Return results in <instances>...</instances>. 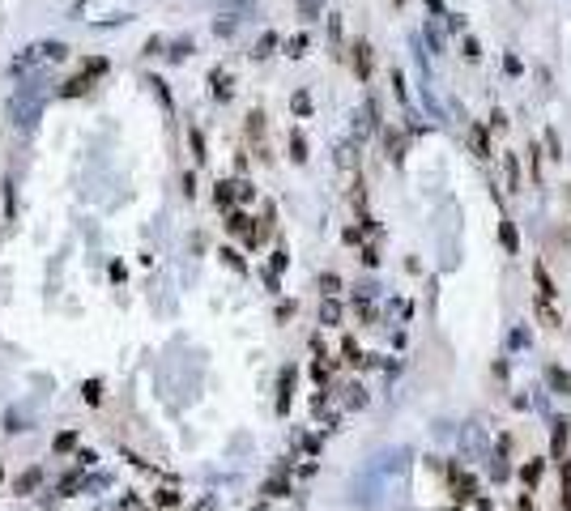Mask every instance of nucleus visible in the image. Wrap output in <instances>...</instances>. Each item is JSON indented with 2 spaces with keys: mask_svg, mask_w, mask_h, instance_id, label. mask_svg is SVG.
<instances>
[{
  "mask_svg": "<svg viewBox=\"0 0 571 511\" xmlns=\"http://www.w3.org/2000/svg\"><path fill=\"white\" fill-rule=\"evenodd\" d=\"M38 478H43L38 469H30V473H21V478H17V495H30V490L38 486Z\"/></svg>",
  "mask_w": 571,
  "mask_h": 511,
  "instance_id": "nucleus-16",
  "label": "nucleus"
},
{
  "mask_svg": "<svg viewBox=\"0 0 571 511\" xmlns=\"http://www.w3.org/2000/svg\"><path fill=\"white\" fill-rule=\"evenodd\" d=\"M213 94L218 98H230V77L226 72H213Z\"/></svg>",
  "mask_w": 571,
  "mask_h": 511,
  "instance_id": "nucleus-18",
  "label": "nucleus"
},
{
  "mask_svg": "<svg viewBox=\"0 0 571 511\" xmlns=\"http://www.w3.org/2000/svg\"><path fill=\"white\" fill-rule=\"evenodd\" d=\"M508 188L521 192V162H516V154H508Z\"/></svg>",
  "mask_w": 571,
  "mask_h": 511,
  "instance_id": "nucleus-14",
  "label": "nucleus"
},
{
  "mask_svg": "<svg viewBox=\"0 0 571 511\" xmlns=\"http://www.w3.org/2000/svg\"><path fill=\"white\" fill-rule=\"evenodd\" d=\"M563 511H571V461H563Z\"/></svg>",
  "mask_w": 571,
  "mask_h": 511,
  "instance_id": "nucleus-19",
  "label": "nucleus"
},
{
  "mask_svg": "<svg viewBox=\"0 0 571 511\" xmlns=\"http://www.w3.org/2000/svg\"><path fill=\"white\" fill-rule=\"evenodd\" d=\"M550 384L559 388V397H571V375H567V371H559V367H555V371H550Z\"/></svg>",
  "mask_w": 571,
  "mask_h": 511,
  "instance_id": "nucleus-13",
  "label": "nucleus"
},
{
  "mask_svg": "<svg viewBox=\"0 0 571 511\" xmlns=\"http://www.w3.org/2000/svg\"><path fill=\"white\" fill-rule=\"evenodd\" d=\"M102 72H107V60H102V55H90V60H85V64H81V68H77V72L60 85V94H64V98H81V94H85V90L102 77Z\"/></svg>",
  "mask_w": 571,
  "mask_h": 511,
  "instance_id": "nucleus-2",
  "label": "nucleus"
},
{
  "mask_svg": "<svg viewBox=\"0 0 571 511\" xmlns=\"http://www.w3.org/2000/svg\"><path fill=\"white\" fill-rule=\"evenodd\" d=\"M102 401V392H98V380H90L85 384V405H98Z\"/></svg>",
  "mask_w": 571,
  "mask_h": 511,
  "instance_id": "nucleus-23",
  "label": "nucleus"
},
{
  "mask_svg": "<svg viewBox=\"0 0 571 511\" xmlns=\"http://www.w3.org/2000/svg\"><path fill=\"white\" fill-rule=\"evenodd\" d=\"M273 47H277V38H273V34H265V38H260V47H256V55H269Z\"/></svg>",
  "mask_w": 571,
  "mask_h": 511,
  "instance_id": "nucleus-24",
  "label": "nucleus"
},
{
  "mask_svg": "<svg viewBox=\"0 0 571 511\" xmlns=\"http://www.w3.org/2000/svg\"><path fill=\"white\" fill-rule=\"evenodd\" d=\"M550 456H555V461H567V422H563V418L555 422V435H550Z\"/></svg>",
  "mask_w": 571,
  "mask_h": 511,
  "instance_id": "nucleus-7",
  "label": "nucleus"
},
{
  "mask_svg": "<svg viewBox=\"0 0 571 511\" xmlns=\"http://www.w3.org/2000/svg\"><path fill=\"white\" fill-rule=\"evenodd\" d=\"M226 230L239 235V239H247V243H256V226H252L247 213H230V217H226Z\"/></svg>",
  "mask_w": 571,
  "mask_h": 511,
  "instance_id": "nucleus-4",
  "label": "nucleus"
},
{
  "mask_svg": "<svg viewBox=\"0 0 571 511\" xmlns=\"http://www.w3.org/2000/svg\"><path fill=\"white\" fill-rule=\"evenodd\" d=\"M77 443V435H55V452H68Z\"/></svg>",
  "mask_w": 571,
  "mask_h": 511,
  "instance_id": "nucleus-27",
  "label": "nucleus"
},
{
  "mask_svg": "<svg viewBox=\"0 0 571 511\" xmlns=\"http://www.w3.org/2000/svg\"><path fill=\"white\" fill-rule=\"evenodd\" d=\"M533 281H538V298H542V303H555V294H559V290H555V281H550V273H546V264H542V260L533 264Z\"/></svg>",
  "mask_w": 571,
  "mask_h": 511,
  "instance_id": "nucleus-5",
  "label": "nucleus"
},
{
  "mask_svg": "<svg viewBox=\"0 0 571 511\" xmlns=\"http://www.w3.org/2000/svg\"><path fill=\"white\" fill-rule=\"evenodd\" d=\"M320 286H324V294H337V286H341V281H337L333 273H324V277H320Z\"/></svg>",
  "mask_w": 571,
  "mask_h": 511,
  "instance_id": "nucleus-26",
  "label": "nucleus"
},
{
  "mask_svg": "<svg viewBox=\"0 0 571 511\" xmlns=\"http://www.w3.org/2000/svg\"><path fill=\"white\" fill-rule=\"evenodd\" d=\"M452 490H457V499H469L478 486H474V478H469L465 469H457V465H452Z\"/></svg>",
  "mask_w": 571,
  "mask_h": 511,
  "instance_id": "nucleus-8",
  "label": "nucleus"
},
{
  "mask_svg": "<svg viewBox=\"0 0 571 511\" xmlns=\"http://www.w3.org/2000/svg\"><path fill=\"white\" fill-rule=\"evenodd\" d=\"M192 149H196V158H205V141H201V132L192 128Z\"/></svg>",
  "mask_w": 571,
  "mask_h": 511,
  "instance_id": "nucleus-30",
  "label": "nucleus"
},
{
  "mask_svg": "<svg viewBox=\"0 0 571 511\" xmlns=\"http://www.w3.org/2000/svg\"><path fill=\"white\" fill-rule=\"evenodd\" d=\"M499 235H503V247H508V252L516 256V252H521V239H516V226H512L508 217H503V226H499Z\"/></svg>",
  "mask_w": 571,
  "mask_h": 511,
  "instance_id": "nucleus-12",
  "label": "nucleus"
},
{
  "mask_svg": "<svg viewBox=\"0 0 571 511\" xmlns=\"http://www.w3.org/2000/svg\"><path fill=\"white\" fill-rule=\"evenodd\" d=\"M350 51H354V55H350V64H354V72H358V81H367V77H371V47H367L363 38H358V43H354Z\"/></svg>",
  "mask_w": 571,
  "mask_h": 511,
  "instance_id": "nucleus-3",
  "label": "nucleus"
},
{
  "mask_svg": "<svg viewBox=\"0 0 571 511\" xmlns=\"http://www.w3.org/2000/svg\"><path fill=\"white\" fill-rule=\"evenodd\" d=\"M521 478H525V486H538V482H542V461H529V465L521 469Z\"/></svg>",
  "mask_w": 571,
  "mask_h": 511,
  "instance_id": "nucleus-15",
  "label": "nucleus"
},
{
  "mask_svg": "<svg viewBox=\"0 0 571 511\" xmlns=\"http://www.w3.org/2000/svg\"><path fill=\"white\" fill-rule=\"evenodd\" d=\"M538 316H542L546 328H559V324H563V316L555 311V303H542V298H538Z\"/></svg>",
  "mask_w": 571,
  "mask_h": 511,
  "instance_id": "nucleus-10",
  "label": "nucleus"
},
{
  "mask_svg": "<svg viewBox=\"0 0 571 511\" xmlns=\"http://www.w3.org/2000/svg\"><path fill=\"white\" fill-rule=\"evenodd\" d=\"M303 47H307V38L299 34V38H290V55H303Z\"/></svg>",
  "mask_w": 571,
  "mask_h": 511,
  "instance_id": "nucleus-29",
  "label": "nucleus"
},
{
  "mask_svg": "<svg viewBox=\"0 0 571 511\" xmlns=\"http://www.w3.org/2000/svg\"><path fill=\"white\" fill-rule=\"evenodd\" d=\"M290 149H294V162H303V158H307V145H303V136H299V132L290 136Z\"/></svg>",
  "mask_w": 571,
  "mask_h": 511,
  "instance_id": "nucleus-21",
  "label": "nucleus"
},
{
  "mask_svg": "<svg viewBox=\"0 0 571 511\" xmlns=\"http://www.w3.org/2000/svg\"><path fill=\"white\" fill-rule=\"evenodd\" d=\"M341 354H346V362H354V367H358V362H363V354H358V345H354V341H350V337H346V341H341Z\"/></svg>",
  "mask_w": 571,
  "mask_h": 511,
  "instance_id": "nucleus-20",
  "label": "nucleus"
},
{
  "mask_svg": "<svg viewBox=\"0 0 571 511\" xmlns=\"http://www.w3.org/2000/svg\"><path fill=\"white\" fill-rule=\"evenodd\" d=\"M158 503H162V507H175V503H179V495H175V490H162V495H158Z\"/></svg>",
  "mask_w": 571,
  "mask_h": 511,
  "instance_id": "nucleus-28",
  "label": "nucleus"
},
{
  "mask_svg": "<svg viewBox=\"0 0 571 511\" xmlns=\"http://www.w3.org/2000/svg\"><path fill=\"white\" fill-rule=\"evenodd\" d=\"M222 256H226V264H230V269H239V273H243V260H239V256H235V252H230V247H226V252H222Z\"/></svg>",
  "mask_w": 571,
  "mask_h": 511,
  "instance_id": "nucleus-31",
  "label": "nucleus"
},
{
  "mask_svg": "<svg viewBox=\"0 0 571 511\" xmlns=\"http://www.w3.org/2000/svg\"><path fill=\"white\" fill-rule=\"evenodd\" d=\"M452 511H461V507H452Z\"/></svg>",
  "mask_w": 571,
  "mask_h": 511,
  "instance_id": "nucleus-32",
  "label": "nucleus"
},
{
  "mask_svg": "<svg viewBox=\"0 0 571 511\" xmlns=\"http://www.w3.org/2000/svg\"><path fill=\"white\" fill-rule=\"evenodd\" d=\"M294 111L307 115V111H311V98H307V94H294Z\"/></svg>",
  "mask_w": 571,
  "mask_h": 511,
  "instance_id": "nucleus-25",
  "label": "nucleus"
},
{
  "mask_svg": "<svg viewBox=\"0 0 571 511\" xmlns=\"http://www.w3.org/2000/svg\"><path fill=\"white\" fill-rule=\"evenodd\" d=\"M290 392H294V367H286L282 380H277V414L290 409Z\"/></svg>",
  "mask_w": 571,
  "mask_h": 511,
  "instance_id": "nucleus-6",
  "label": "nucleus"
},
{
  "mask_svg": "<svg viewBox=\"0 0 571 511\" xmlns=\"http://www.w3.org/2000/svg\"><path fill=\"white\" fill-rule=\"evenodd\" d=\"M320 316H324V324H337V320H341V307H337V303H324Z\"/></svg>",
  "mask_w": 571,
  "mask_h": 511,
  "instance_id": "nucleus-22",
  "label": "nucleus"
},
{
  "mask_svg": "<svg viewBox=\"0 0 571 511\" xmlns=\"http://www.w3.org/2000/svg\"><path fill=\"white\" fill-rule=\"evenodd\" d=\"M247 136H252L256 145L265 141V115H260V111H252V115H247Z\"/></svg>",
  "mask_w": 571,
  "mask_h": 511,
  "instance_id": "nucleus-11",
  "label": "nucleus"
},
{
  "mask_svg": "<svg viewBox=\"0 0 571 511\" xmlns=\"http://www.w3.org/2000/svg\"><path fill=\"white\" fill-rule=\"evenodd\" d=\"M38 85H43V77L34 72L30 81H21V90H17V94H13V102H9V115L17 119V128H21V132H30V124H34V119H38V111H43Z\"/></svg>",
  "mask_w": 571,
  "mask_h": 511,
  "instance_id": "nucleus-1",
  "label": "nucleus"
},
{
  "mask_svg": "<svg viewBox=\"0 0 571 511\" xmlns=\"http://www.w3.org/2000/svg\"><path fill=\"white\" fill-rule=\"evenodd\" d=\"M213 200L226 209V205H235V183H218V192H213Z\"/></svg>",
  "mask_w": 571,
  "mask_h": 511,
  "instance_id": "nucleus-17",
  "label": "nucleus"
},
{
  "mask_svg": "<svg viewBox=\"0 0 571 511\" xmlns=\"http://www.w3.org/2000/svg\"><path fill=\"white\" fill-rule=\"evenodd\" d=\"M474 149H478V158H491V132H486V124L474 128Z\"/></svg>",
  "mask_w": 571,
  "mask_h": 511,
  "instance_id": "nucleus-9",
  "label": "nucleus"
}]
</instances>
